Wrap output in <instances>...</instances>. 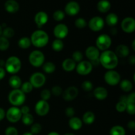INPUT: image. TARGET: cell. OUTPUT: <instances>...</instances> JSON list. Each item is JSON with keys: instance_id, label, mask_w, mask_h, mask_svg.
Instances as JSON below:
<instances>
[{"instance_id": "cell-1", "label": "cell", "mask_w": 135, "mask_h": 135, "mask_svg": "<svg viewBox=\"0 0 135 135\" xmlns=\"http://www.w3.org/2000/svg\"><path fill=\"white\" fill-rule=\"evenodd\" d=\"M100 64L108 70L114 69L119 63V57L112 50H105L100 54L99 57Z\"/></svg>"}, {"instance_id": "cell-2", "label": "cell", "mask_w": 135, "mask_h": 135, "mask_svg": "<svg viewBox=\"0 0 135 135\" xmlns=\"http://www.w3.org/2000/svg\"><path fill=\"white\" fill-rule=\"evenodd\" d=\"M31 44L37 48L45 47L49 42V36L46 32L42 30H36L32 32L30 38Z\"/></svg>"}, {"instance_id": "cell-3", "label": "cell", "mask_w": 135, "mask_h": 135, "mask_svg": "<svg viewBox=\"0 0 135 135\" xmlns=\"http://www.w3.org/2000/svg\"><path fill=\"white\" fill-rule=\"evenodd\" d=\"M8 100L13 106H21L25 102L26 94L21 89H13L9 94Z\"/></svg>"}, {"instance_id": "cell-4", "label": "cell", "mask_w": 135, "mask_h": 135, "mask_svg": "<svg viewBox=\"0 0 135 135\" xmlns=\"http://www.w3.org/2000/svg\"><path fill=\"white\" fill-rule=\"evenodd\" d=\"M21 67L22 63L21 59L15 55L9 57L5 63V71L11 75H15L19 72Z\"/></svg>"}, {"instance_id": "cell-5", "label": "cell", "mask_w": 135, "mask_h": 135, "mask_svg": "<svg viewBox=\"0 0 135 135\" xmlns=\"http://www.w3.org/2000/svg\"><path fill=\"white\" fill-rule=\"evenodd\" d=\"M29 63L34 67H40L45 63V55L40 50H35L28 56Z\"/></svg>"}, {"instance_id": "cell-6", "label": "cell", "mask_w": 135, "mask_h": 135, "mask_svg": "<svg viewBox=\"0 0 135 135\" xmlns=\"http://www.w3.org/2000/svg\"><path fill=\"white\" fill-rule=\"evenodd\" d=\"M112 40L111 37L106 34H100L96 40V47L100 51L109 50L112 45Z\"/></svg>"}, {"instance_id": "cell-7", "label": "cell", "mask_w": 135, "mask_h": 135, "mask_svg": "<svg viewBox=\"0 0 135 135\" xmlns=\"http://www.w3.org/2000/svg\"><path fill=\"white\" fill-rule=\"evenodd\" d=\"M104 80L109 86H116L121 81V75L114 69L108 70L104 75Z\"/></svg>"}, {"instance_id": "cell-8", "label": "cell", "mask_w": 135, "mask_h": 135, "mask_svg": "<svg viewBox=\"0 0 135 135\" xmlns=\"http://www.w3.org/2000/svg\"><path fill=\"white\" fill-rule=\"evenodd\" d=\"M22 115L20 108L15 106H12L9 108L5 114L7 119L12 123H15L19 121L21 119Z\"/></svg>"}, {"instance_id": "cell-9", "label": "cell", "mask_w": 135, "mask_h": 135, "mask_svg": "<svg viewBox=\"0 0 135 135\" xmlns=\"http://www.w3.org/2000/svg\"><path fill=\"white\" fill-rule=\"evenodd\" d=\"M46 78L44 73L40 72L34 73L30 76L29 82L31 83L32 86L36 88H39L43 86L46 83Z\"/></svg>"}, {"instance_id": "cell-10", "label": "cell", "mask_w": 135, "mask_h": 135, "mask_svg": "<svg viewBox=\"0 0 135 135\" xmlns=\"http://www.w3.org/2000/svg\"><path fill=\"white\" fill-rule=\"evenodd\" d=\"M75 69L79 75L86 76V75H89L92 72L93 69V66L89 61H82L78 63Z\"/></svg>"}, {"instance_id": "cell-11", "label": "cell", "mask_w": 135, "mask_h": 135, "mask_svg": "<svg viewBox=\"0 0 135 135\" xmlns=\"http://www.w3.org/2000/svg\"><path fill=\"white\" fill-rule=\"evenodd\" d=\"M88 27L92 31L99 32L102 30L105 25V21L102 17L96 16L91 18L88 23Z\"/></svg>"}, {"instance_id": "cell-12", "label": "cell", "mask_w": 135, "mask_h": 135, "mask_svg": "<svg viewBox=\"0 0 135 135\" xmlns=\"http://www.w3.org/2000/svg\"><path fill=\"white\" fill-rule=\"evenodd\" d=\"M50 106L49 105V103L47 101L42 100L37 102L34 107L36 113L40 117L46 116L50 112Z\"/></svg>"}, {"instance_id": "cell-13", "label": "cell", "mask_w": 135, "mask_h": 135, "mask_svg": "<svg viewBox=\"0 0 135 135\" xmlns=\"http://www.w3.org/2000/svg\"><path fill=\"white\" fill-rule=\"evenodd\" d=\"M69 34V28L63 23L57 25L54 28V35L56 39L63 40Z\"/></svg>"}, {"instance_id": "cell-14", "label": "cell", "mask_w": 135, "mask_h": 135, "mask_svg": "<svg viewBox=\"0 0 135 135\" xmlns=\"http://www.w3.org/2000/svg\"><path fill=\"white\" fill-rule=\"evenodd\" d=\"M123 31L127 34L134 32L135 30V21L133 17H128L124 18L121 23Z\"/></svg>"}, {"instance_id": "cell-15", "label": "cell", "mask_w": 135, "mask_h": 135, "mask_svg": "<svg viewBox=\"0 0 135 135\" xmlns=\"http://www.w3.org/2000/svg\"><path fill=\"white\" fill-rule=\"evenodd\" d=\"M79 89L76 87L69 86L63 92L62 96L65 101L70 102L75 100L79 95Z\"/></svg>"}, {"instance_id": "cell-16", "label": "cell", "mask_w": 135, "mask_h": 135, "mask_svg": "<svg viewBox=\"0 0 135 135\" xmlns=\"http://www.w3.org/2000/svg\"><path fill=\"white\" fill-rule=\"evenodd\" d=\"M80 5L76 1H71L67 3L65 7V13L69 16H75L80 11Z\"/></svg>"}, {"instance_id": "cell-17", "label": "cell", "mask_w": 135, "mask_h": 135, "mask_svg": "<svg viewBox=\"0 0 135 135\" xmlns=\"http://www.w3.org/2000/svg\"><path fill=\"white\" fill-rule=\"evenodd\" d=\"M85 55L89 61H94L99 59L100 55V50L96 46H90L86 49Z\"/></svg>"}, {"instance_id": "cell-18", "label": "cell", "mask_w": 135, "mask_h": 135, "mask_svg": "<svg viewBox=\"0 0 135 135\" xmlns=\"http://www.w3.org/2000/svg\"><path fill=\"white\" fill-rule=\"evenodd\" d=\"M48 15L44 11L38 12L34 17V22L39 28L46 25L48 21Z\"/></svg>"}, {"instance_id": "cell-19", "label": "cell", "mask_w": 135, "mask_h": 135, "mask_svg": "<svg viewBox=\"0 0 135 135\" xmlns=\"http://www.w3.org/2000/svg\"><path fill=\"white\" fill-rule=\"evenodd\" d=\"M93 94L95 98L98 100H104L108 96V92L105 88L103 86L96 87L94 89Z\"/></svg>"}, {"instance_id": "cell-20", "label": "cell", "mask_w": 135, "mask_h": 135, "mask_svg": "<svg viewBox=\"0 0 135 135\" xmlns=\"http://www.w3.org/2000/svg\"><path fill=\"white\" fill-rule=\"evenodd\" d=\"M4 7L6 11L9 13H15L19 10V5L15 0H7Z\"/></svg>"}, {"instance_id": "cell-21", "label": "cell", "mask_w": 135, "mask_h": 135, "mask_svg": "<svg viewBox=\"0 0 135 135\" xmlns=\"http://www.w3.org/2000/svg\"><path fill=\"white\" fill-rule=\"evenodd\" d=\"M115 53L118 57L124 58L129 56L130 50H129V47L126 45L120 44L116 47Z\"/></svg>"}, {"instance_id": "cell-22", "label": "cell", "mask_w": 135, "mask_h": 135, "mask_svg": "<svg viewBox=\"0 0 135 135\" xmlns=\"http://www.w3.org/2000/svg\"><path fill=\"white\" fill-rule=\"evenodd\" d=\"M69 126L74 131H79L83 127V121L79 117H73L69 121Z\"/></svg>"}, {"instance_id": "cell-23", "label": "cell", "mask_w": 135, "mask_h": 135, "mask_svg": "<svg viewBox=\"0 0 135 135\" xmlns=\"http://www.w3.org/2000/svg\"><path fill=\"white\" fill-rule=\"evenodd\" d=\"M9 86L11 87L13 89H19L22 84V80L20 76H17L16 75H13L9 79Z\"/></svg>"}, {"instance_id": "cell-24", "label": "cell", "mask_w": 135, "mask_h": 135, "mask_svg": "<svg viewBox=\"0 0 135 135\" xmlns=\"http://www.w3.org/2000/svg\"><path fill=\"white\" fill-rule=\"evenodd\" d=\"M76 63L71 58H67L62 63V68L67 72H71L75 69Z\"/></svg>"}, {"instance_id": "cell-25", "label": "cell", "mask_w": 135, "mask_h": 135, "mask_svg": "<svg viewBox=\"0 0 135 135\" xmlns=\"http://www.w3.org/2000/svg\"><path fill=\"white\" fill-rule=\"evenodd\" d=\"M110 9L111 3L108 0H100L97 3V9L100 13H108Z\"/></svg>"}, {"instance_id": "cell-26", "label": "cell", "mask_w": 135, "mask_h": 135, "mask_svg": "<svg viewBox=\"0 0 135 135\" xmlns=\"http://www.w3.org/2000/svg\"><path fill=\"white\" fill-rule=\"evenodd\" d=\"M118 16L115 13H109L106 16V18H105V22L107 23V25L109 26H112V27H113L114 26H115L118 23Z\"/></svg>"}, {"instance_id": "cell-27", "label": "cell", "mask_w": 135, "mask_h": 135, "mask_svg": "<svg viewBox=\"0 0 135 135\" xmlns=\"http://www.w3.org/2000/svg\"><path fill=\"white\" fill-rule=\"evenodd\" d=\"M95 119H96V117H95L94 113L93 112L88 111L83 115L82 121L86 125H91L94 122Z\"/></svg>"}, {"instance_id": "cell-28", "label": "cell", "mask_w": 135, "mask_h": 135, "mask_svg": "<svg viewBox=\"0 0 135 135\" xmlns=\"http://www.w3.org/2000/svg\"><path fill=\"white\" fill-rule=\"evenodd\" d=\"M119 85L121 89L125 92H131L133 88V84L132 82L127 79H125V80L120 81Z\"/></svg>"}, {"instance_id": "cell-29", "label": "cell", "mask_w": 135, "mask_h": 135, "mask_svg": "<svg viewBox=\"0 0 135 135\" xmlns=\"http://www.w3.org/2000/svg\"><path fill=\"white\" fill-rule=\"evenodd\" d=\"M17 44H18V47L21 49H23V50L29 48L32 45L30 38L26 36H24L20 38Z\"/></svg>"}, {"instance_id": "cell-30", "label": "cell", "mask_w": 135, "mask_h": 135, "mask_svg": "<svg viewBox=\"0 0 135 135\" xmlns=\"http://www.w3.org/2000/svg\"><path fill=\"white\" fill-rule=\"evenodd\" d=\"M42 69L46 73L51 74L55 72V69H56V66L53 62L47 61L44 63L42 65Z\"/></svg>"}, {"instance_id": "cell-31", "label": "cell", "mask_w": 135, "mask_h": 135, "mask_svg": "<svg viewBox=\"0 0 135 135\" xmlns=\"http://www.w3.org/2000/svg\"><path fill=\"white\" fill-rule=\"evenodd\" d=\"M110 135H125L126 131L125 129L121 125H115L111 128L109 131Z\"/></svg>"}, {"instance_id": "cell-32", "label": "cell", "mask_w": 135, "mask_h": 135, "mask_svg": "<svg viewBox=\"0 0 135 135\" xmlns=\"http://www.w3.org/2000/svg\"><path fill=\"white\" fill-rule=\"evenodd\" d=\"M51 47L55 51L59 52L64 48V43L62 40L55 39L53 41L52 44H51Z\"/></svg>"}, {"instance_id": "cell-33", "label": "cell", "mask_w": 135, "mask_h": 135, "mask_svg": "<svg viewBox=\"0 0 135 135\" xmlns=\"http://www.w3.org/2000/svg\"><path fill=\"white\" fill-rule=\"evenodd\" d=\"M21 121L24 125H26V126H30L34 123V117L30 113L22 115V117H21Z\"/></svg>"}, {"instance_id": "cell-34", "label": "cell", "mask_w": 135, "mask_h": 135, "mask_svg": "<svg viewBox=\"0 0 135 135\" xmlns=\"http://www.w3.org/2000/svg\"><path fill=\"white\" fill-rule=\"evenodd\" d=\"M10 46V43L7 38L3 36H0V51H5Z\"/></svg>"}, {"instance_id": "cell-35", "label": "cell", "mask_w": 135, "mask_h": 135, "mask_svg": "<svg viewBox=\"0 0 135 135\" xmlns=\"http://www.w3.org/2000/svg\"><path fill=\"white\" fill-rule=\"evenodd\" d=\"M34 87L31 84V83L29 81L25 82V83H22L21 86V90L24 92L25 94H28L32 91Z\"/></svg>"}, {"instance_id": "cell-36", "label": "cell", "mask_w": 135, "mask_h": 135, "mask_svg": "<svg viewBox=\"0 0 135 135\" xmlns=\"http://www.w3.org/2000/svg\"><path fill=\"white\" fill-rule=\"evenodd\" d=\"M15 35V30L14 29L12 28L11 27H6L3 30L2 32V36L7 38H11L14 36Z\"/></svg>"}, {"instance_id": "cell-37", "label": "cell", "mask_w": 135, "mask_h": 135, "mask_svg": "<svg viewBox=\"0 0 135 135\" xmlns=\"http://www.w3.org/2000/svg\"><path fill=\"white\" fill-rule=\"evenodd\" d=\"M65 17V13L61 10L55 11L54 14H53V18L55 21H57V22H60V21H63Z\"/></svg>"}, {"instance_id": "cell-38", "label": "cell", "mask_w": 135, "mask_h": 135, "mask_svg": "<svg viewBox=\"0 0 135 135\" xmlns=\"http://www.w3.org/2000/svg\"><path fill=\"white\" fill-rule=\"evenodd\" d=\"M87 25H88V23H87L86 21L84 18H82V17H79V18H76L75 21V26L79 29L84 28L85 27H86Z\"/></svg>"}, {"instance_id": "cell-39", "label": "cell", "mask_w": 135, "mask_h": 135, "mask_svg": "<svg viewBox=\"0 0 135 135\" xmlns=\"http://www.w3.org/2000/svg\"><path fill=\"white\" fill-rule=\"evenodd\" d=\"M42 125L41 124L38 123H33L31 125L30 127V133L33 135L34 134H38L42 131Z\"/></svg>"}, {"instance_id": "cell-40", "label": "cell", "mask_w": 135, "mask_h": 135, "mask_svg": "<svg viewBox=\"0 0 135 135\" xmlns=\"http://www.w3.org/2000/svg\"><path fill=\"white\" fill-rule=\"evenodd\" d=\"M81 87L83 90H84L85 92H90L93 90L94 86L92 82L90 80H84L82 83Z\"/></svg>"}, {"instance_id": "cell-41", "label": "cell", "mask_w": 135, "mask_h": 135, "mask_svg": "<svg viewBox=\"0 0 135 135\" xmlns=\"http://www.w3.org/2000/svg\"><path fill=\"white\" fill-rule=\"evenodd\" d=\"M71 59L75 62V63H79L82 61L83 59V54L80 51H75L73 53L72 58Z\"/></svg>"}, {"instance_id": "cell-42", "label": "cell", "mask_w": 135, "mask_h": 135, "mask_svg": "<svg viewBox=\"0 0 135 135\" xmlns=\"http://www.w3.org/2000/svg\"><path fill=\"white\" fill-rule=\"evenodd\" d=\"M51 91L49 89H44L42 90V92L40 93V97L42 100L44 101H48L50 98H51Z\"/></svg>"}, {"instance_id": "cell-43", "label": "cell", "mask_w": 135, "mask_h": 135, "mask_svg": "<svg viewBox=\"0 0 135 135\" xmlns=\"http://www.w3.org/2000/svg\"><path fill=\"white\" fill-rule=\"evenodd\" d=\"M127 107V103L123 101H119L115 105L116 110L119 113H123L125 112Z\"/></svg>"}, {"instance_id": "cell-44", "label": "cell", "mask_w": 135, "mask_h": 135, "mask_svg": "<svg viewBox=\"0 0 135 135\" xmlns=\"http://www.w3.org/2000/svg\"><path fill=\"white\" fill-rule=\"evenodd\" d=\"M63 88L59 86H54L51 88V93L55 96H60L63 94Z\"/></svg>"}, {"instance_id": "cell-45", "label": "cell", "mask_w": 135, "mask_h": 135, "mask_svg": "<svg viewBox=\"0 0 135 135\" xmlns=\"http://www.w3.org/2000/svg\"><path fill=\"white\" fill-rule=\"evenodd\" d=\"M18 130L14 127H8L5 131V135H18Z\"/></svg>"}, {"instance_id": "cell-46", "label": "cell", "mask_w": 135, "mask_h": 135, "mask_svg": "<svg viewBox=\"0 0 135 135\" xmlns=\"http://www.w3.org/2000/svg\"><path fill=\"white\" fill-rule=\"evenodd\" d=\"M126 111L129 114L133 115L135 114V104H132V103H128L127 104Z\"/></svg>"}, {"instance_id": "cell-47", "label": "cell", "mask_w": 135, "mask_h": 135, "mask_svg": "<svg viewBox=\"0 0 135 135\" xmlns=\"http://www.w3.org/2000/svg\"><path fill=\"white\" fill-rule=\"evenodd\" d=\"M65 113L66 116L69 118H71V117H74L75 114V109L72 107H68L65 109Z\"/></svg>"}, {"instance_id": "cell-48", "label": "cell", "mask_w": 135, "mask_h": 135, "mask_svg": "<svg viewBox=\"0 0 135 135\" xmlns=\"http://www.w3.org/2000/svg\"><path fill=\"white\" fill-rule=\"evenodd\" d=\"M128 103H132L135 104V93L132 92L129 96H127V104Z\"/></svg>"}, {"instance_id": "cell-49", "label": "cell", "mask_w": 135, "mask_h": 135, "mask_svg": "<svg viewBox=\"0 0 135 135\" xmlns=\"http://www.w3.org/2000/svg\"><path fill=\"white\" fill-rule=\"evenodd\" d=\"M21 112L22 115L27 114L30 113V108L28 105H22V108H21Z\"/></svg>"}, {"instance_id": "cell-50", "label": "cell", "mask_w": 135, "mask_h": 135, "mask_svg": "<svg viewBox=\"0 0 135 135\" xmlns=\"http://www.w3.org/2000/svg\"><path fill=\"white\" fill-rule=\"evenodd\" d=\"M127 127L131 131H134L135 129V121H130L127 123Z\"/></svg>"}, {"instance_id": "cell-51", "label": "cell", "mask_w": 135, "mask_h": 135, "mask_svg": "<svg viewBox=\"0 0 135 135\" xmlns=\"http://www.w3.org/2000/svg\"><path fill=\"white\" fill-rule=\"evenodd\" d=\"M6 75V71L3 67H0V80L3 79Z\"/></svg>"}, {"instance_id": "cell-52", "label": "cell", "mask_w": 135, "mask_h": 135, "mask_svg": "<svg viewBox=\"0 0 135 135\" xmlns=\"http://www.w3.org/2000/svg\"><path fill=\"white\" fill-rule=\"evenodd\" d=\"M5 114H6V112H5V109L0 108V121H1L5 118Z\"/></svg>"}, {"instance_id": "cell-53", "label": "cell", "mask_w": 135, "mask_h": 135, "mask_svg": "<svg viewBox=\"0 0 135 135\" xmlns=\"http://www.w3.org/2000/svg\"><path fill=\"white\" fill-rule=\"evenodd\" d=\"M129 62H130L132 65L135 64V57H134V55H132V56L130 57V59H129Z\"/></svg>"}, {"instance_id": "cell-54", "label": "cell", "mask_w": 135, "mask_h": 135, "mask_svg": "<svg viewBox=\"0 0 135 135\" xmlns=\"http://www.w3.org/2000/svg\"><path fill=\"white\" fill-rule=\"evenodd\" d=\"M111 33H112V34H116V33H117V29L115 28H113L111 29Z\"/></svg>"}, {"instance_id": "cell-55", "label": "cell", "mask_w": 135, "mask_h": 135, "mask_svg": "<svg viewBox=\"0 0 135 135\" xmlns=\"http://www.w3.org/2000/svg\"><path fill=\"white\" fill-rule=\"evenodd\" d=\"M5 61H4L3 59H0V67H3V66H5Z\"/></svg>"}, {"instance_id": "cell-56", "label": "cell", "mask_w": 135, "mask_h": 135, "mask_svg": "<svg viewBox=\"0 0 135 135\" xmlns=\"http://www.w3.org/2000/svg\"><path fill=\"white\" fill-rule=\"evenodd\" d=\"M47 135H60L57 132H51V133H49Z\"/></svg>"}, {"instance_id": "cell-57", "label": "cell", "mask_w": 135, "mask_h": 135, "mask_svg": "<svg viewBox=\"0 0 135 135\" xmlns=\"http://www.w3.org/2000/svg\"><path fill=\"white\" fill-rule=\"evenodd\" d=\"M2 32H3L2 26L0 25V36H2Z\"/></svg>"}, {"instance_id": "cell-58", "label": "cell", "mask_w": 135, "mask_h": 135, "mask_svg": "<svg viewBox=\"0 0 135 135\" xmlns=\"http://www.w3.org/2000/svg\"><path fill=\"white\" fill-rule=\"evenodd\" d=\"M22 135H33L30 132H26V133H25Z\"/></svg>"}, {"instance_id": "cell-59", "label": "cell", "mask_w": 135, "mask_h": 135, "mask_svg": "<svg viewBox=\"0 0 135 135\" xmlns=\"http://www.w3.org/2000/svg\"><path fill=\"white\" fill-rule=\"evenodd\" d=\"M134 42H135V41L134 40H133V50H135V48H134Z\"/></svg>"}, {"instance_id": "cell-60", "label": "cell", "mask_w": 135, "mask_h": 135, "mask_svg": "<svg viewBox=\"0 0 135 135\" xmlns=\"http://www.w3.org/2000/svg\"><path fill=\"white\" fill-rule=\"evenodd\" d=\"M64 135H75V134H73V133H66V134H65Z\"/></svg>"}]
</instances>
